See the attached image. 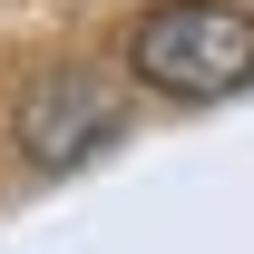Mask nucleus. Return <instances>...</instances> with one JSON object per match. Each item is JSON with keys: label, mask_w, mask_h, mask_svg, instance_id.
I'll return each instance as SVG.
<instances>
[{"label": "nucleus", "mask_w": 254, "mask_h": 254, "mask_svg": "<svg viewBox=\"0 0 254 254\" xmlns=\"http://www.w3.org/2000/svg\"><path fill=\"white\" fill-rule=\"evenodd\" d=\"M127 68L147 88L186 98V108L235 98L254 78V10H235V0H157L137 20V39H127Z\"/></svg>", "instance_id": "nucleus-1"}, {"label": "nucleus", "mask_w": 254, "mask_h": 254, "mask_svg": "<svg viewBox=\"0 0 254 254\" xmlns=\"http://www.w3.org/2000/svg\"><path fill=\"white\" fill-rule=\"evenodd\" d=\"M127 127V98L98 78V68H49L30 98H20V157L68 176V166H88L108 137Z\"/></svg>", "instance_id": "nucleus-2"}]
</instances>
